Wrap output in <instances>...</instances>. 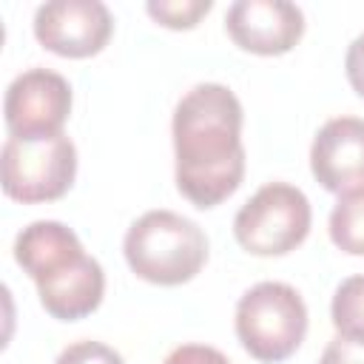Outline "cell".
I'll return each mask as SVG.
<instances>
[{
  "mask_svg": "<svg viewBox=\"0 0 364 364\" xmlns=\"http://www.w3.org/2000/svg\"><path fill=\"white\" fill-rule=\"evenodd\" d=\"M318 364H364V344L350 341V338H344V336H336V338L324 347Z\"/></svg>",
  "mask_w": 364,
  "mask_h": 364,
  "instance_id": "obj_17",
  "label": "cell"
},
{
  "mask_svg": "<svg viewBox=\"0 0 364 364\" xmlns=\"http://www.w3.org/2000/svg\"><path fill=\"white\" fill-rule=\"evenodd\" d=\"M82 256L85 250L80 236L57 219H37L14 239V262L34 279V284L57 276Z\"/></svg>",
  "mask_w": 364,
  "mask_h": 364,
  "instance_id": "obj_10",
  "label": "cell"
},
{
  "mask_svg": "<svg viewBox=\"0 0 364 364\" xmlns=\"http://www.w3.org/2000/svg\"><path fill=\"white\" fill-rule=\"evenodd\" d=\"M330 239L350 256H364V191L338 196L327 222Z\"/></svg>",
  "mask_w": 364,
  "mask_h": 364,
  "instance_id": "obj_12",
  "label": "cell"
},
{
  "mask_svg": "<svg viewBox=\"0 0 364 364\" xmlns=\"http://www.w3.org/2000/svg\"><path fill=\"white\" fill-rule=\"evenodd\" d=\"M77 176V148L65 134L43 139L9 136L0 151L3 193L23 205L54 202L68 193Z\"/></svg>",
  "mask_w": 364,
  "mask_h": 364,
  "instance_id": "obj_4",
  "label": "cell"
},
{
  "mask_svg": "<svg viewBox=\"0 0 364 364\" xmlns=\"http://www.w3.org/2000/svg\"><path fill=\"white\" fill-rule=\"evenodd\" d=\"M225 31L250 54H287L304 34V14L287 0H236L228 6Z\"/></svg>",
  "mask_w": 364,
  "mask_h": 364,
  "instance_id": "obj_8",
  "label": "cell"
},
{
  "mask_svg": "<svg viewBox=\"0 0 364 364\" xmlns=\"http://www.w3.org/2000/svg\"><path fill=\"white\" fill-rule=\"evenodd\" d=\"M71 114V85L63 74L34 65L17 74L3 97V119L9 136L43 139L63 134Z\"/></svg>",
  "mask_w": 364,
  "mask_h": 364,
  "instance_id": "obj_6",
  "label": "cell"
},
{
  "mask_svg": "<svg viewBox=\"0 0 364 364\" xmlns=\"http://www.w3.org/2000/svg\"><path fill=\"white\" fill-rule=\"evenodd\" d=\"M122 253L128 267L162 287L191 282L208 262V236L202 228L173 210L142 213L122 239Z\"/></svg>",
  "mask_w": 364,
  "mask_h": 364,
  "instance_id": "obj_2",
  "label": "cell"
},
{
  "mask_svg": "<svg viewBox=\"0 0 364 364\" xmlns=\"http://www.w3.org/2000/svg\"><path fill=\"white\" fill-rule=\"evenodd\" d=\"M37 296L43 310L60 321H77L91 316L105 296V273L94 256H82L71 267L60 270L57 276L37 282Z\"/></svg>",
  "mask_w": 364,
  "mask_h": 364,
  "instance_id": "obj_11",
  "label": "cell"
},
{
  "mask_svg": "<svg viewBox=\"0 0 364 364\" xmlns=\"http://www.w3.org/2000/svg\"><path fill=\"white\" fill-rule=\"evenodd\" d=\"M162 364H230V358L210 344H179Z\"/></svg>",
  "mask_w": 364,
  "mask_h": 364,
  "instance_id": "obj_16",
  "label": "cell"
},
{
  "mask_svg": "<svg viewBox=\"0 0 364 364\" xmlns=\"http://www.w3.org/2000/svg\"><path fill=\"white\" fill-rule=\"evenodd\" d=\"M344 71H347V80H350L353 91H355L358 97H364V34H358V37L347 46Z\"/></svg>",
  "mask_w": 364,
  "mask_h": 364,
  "instance_id": "obj_18",
  "label": "cell"
},
{
  "mask_svg": "<svg viewBox=\"0 0 364 364\" xmlns=\"http://www.w3.org/2000/svg\"><path fill=\"white\" fill-rule=\"evenodd\" d=\"M54 364H125V361H122V355H119L114 347H108V344H102V341L85 338V341L68 344V347L57 355Z\"/></svg>",
  "mask_w": 364,
  "mask_h": 364,
  "instance_id": "obj_15",
  "label": "cell"
},
{
  "mask_svg": "<svg viewBox=\"0 0 364 364\" xmlns=\"http://www.w3.org/2000/svg\"><path fill=\"white\" fill-rule=\"evenodd\" d=\"M330 318L338 336L364 344V273L350 276L336 287Z\"/></svg>",
  "mask_w": 364,
  "mask_h": 364,
  "instance_id": "obj_13",
  "label": "cell"
},
{
  "mask_svg": "<svg viewBox=\"0 0 364 364\" xmlns=\"http://www.w3.org/2000/svg\"><path fill=\"white\" fill-rule=\"evenodd\" d=\"M245 111L222 82H199L173 108L176 188L196 208H216L245 179Z\"/></svg>",
  "mask_w": 364,
  "mask_h": 364,
  "instance_id": "obj_1",
  "label": "cell"
},
{
  "mask_svg": "<svg viewBox=\"0 0 364 364\" xmlns=\"http://www.w3.org/2000/svg\"><path fill=\"white\" fill-rule=\"evenodd\" d=\"M236 336L264 364L290 358L307 336V304L287 282H259L236 301Z\"/></svg>",
  "mask_w": 364,
  "mask_h": 364,
  "instance_id": "obj_3",
  "label": "cell"
},
{
  "mask_svg": "<svg viewBox=\"0 0 364 364\" xmlns=\"http://www.w3.org/2000/svg\"><path fill=\"white\" fill-rule=\"evenodd\" d=\"M213 0H151L145 11L165 28H193L208 11Z\"/></svg>",
  "mask_w": 364,
  "mask_h": 364,
  "instance_id": "obj_14",
  "label": "cell"
},
{
  "mask_svg": "<svg viewBox=\"0 0 364 364\" xmlns=\"http://www.w3.org/2000/svg\"><path fill=\"white\" fill-rule=\"evenodd\" d=\"M310 171L330 193L344 196L353 191H364V119H327L313 136Z\"/></svg>",
  "mask_w": 364,
  "mask_h": 364,
  "instance_id": "obj_9",
  "label": "cell"
},
{
  "mask_svg": "<svg viewBox=\"0 0 364 364\" xmlns=\"http://www.w3.org/2000/svg\"><path fill=\"white\" fill-rule=\"evenodd\" d=\"M114 17L100 0H48L34 11V37L60 57L82 60L105 48Z\"/></svg>",
  "mask_w": 364,
  "mask_h": 364,
  "instance_id": "obj_7",
  "label": "cell"
},
{
  "mask_svg": "<svg viewBox=\"0 0 364 364\" xmlns=\"http://www.w3.org/2000/svg\"><path fill=\"white\" fill-rule=\"evenodd\" d=\"M310 222L313 210L304 191L267 182L233 216V236L253 256H284L307 239Z\"/></svg>",
  "mask_w": 364,
  "mask_h": 364,
  "instance_id": "obj_5",
  "label": "cell"
}]
</instances>
